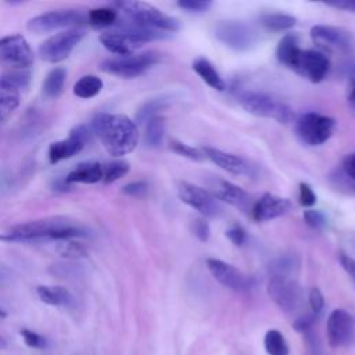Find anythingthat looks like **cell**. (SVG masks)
<instances>
[{"label": "cell", "mask_w": 355, "mask_h": 355, "mask_svg": "<svg viewBox=\"0 0 355 355\" xmlns=\"http://www.w3.org/2000/svg\"><path fill=\"white\" fill-rule=\"evenodd\" d=\"M114 6L125 14L128 21L133 24L161 32H175L179 29L178 19L166 15L146 1H116Z\"/></svg>", "instance_id": "cell-3"}, {"label": "cell", "mask_w": 355, "mask_h": 355, "mask_svg": "<svg viewBox=\"0 0 355 355\" xmlns=\"http://www.w3.org/2000/svg\"><path fill=\"white\" fill-rule=\"evenodd\" d=\"M268 294L283 312H294L302 300V290L291 277H270Z\"/></svg>", "instance_id": "cell-12"}, {"label": "cell", "mask_w": 355, "mask_h": 355, "mask_svg": "<svg viewBox=\"0 0 355 355\" xmlns=\"http://www.w3.org/2000/svg\"><path fill=\"white\" fill-rule=\"evenodd\" d=\"M0 279H1V277H0Z\"/></svg>", "instance_id": "cell-53"}, {"label": "cell", "mask_w": 355, "mask_h": 355, "mask_svg": "<svg viewBox=\"0 0 355 355\" xmlns=\"http://www.w3.org/2000/svg\"><path fill=\"white\" fill-rule=\"evenodd\" d=\"M33 64V51L28 40L18 33L0 37V65L10 71H28Z\"/></svg>", "instance_id": "cell-8"}, {"label": "cell", "mask_w": 355, "mask_h": 355, "mask_svg": "<svg viewBox=\"0 0 355 355\" xmlns=\"http://www.w3.org/2000/svg\"><path fill=\"white\" fill-rule=\"evenodd\" d=\"M129 172V164L123 159H115L103 166V182L110 184Z\"/></svg>", "instance_id": "cell-35"}, {"label": "cell", "mask_w": 355, "mask_h": 355, "mask_svg": "<svg viewBox=\"0 0 355 355\" xmlns=\"http://www.w3.org/2000/svg\"><path fill=\"white\" fill-rule=\"evenodd\" d=\"M85 33L83 28H72L51 35L39 46L40 58L51 64L64 61L80 43Z\"/></svg>", "instance_id": "cell-6"}, {"label": "cell", "mask_w": 355, "mask_h": 355, "mask_svg": "<svg viewBox=\"0 0 355 355\" xmlns=\"http://www.w3.org/2000/svg\"><path fill=\"white\" fill-rule=\"evenodd\" d=\"M87 22V15L78 10H54L43 12L28 21L26 28L33 33H47L55 29L82 28Z\"/></svg>", "instance_id": "cell-7"}, {"label": "cell", "mask_w": 355, "mask_h": 355, "mask_svg": "<svg viewBox=\"0 0 355 355\" xmlns=\"http://www.w3.org/2000/svg\"><path fill=\"white\" fill-rule=\"evenodd\" d=\"M290 209V200L272 193H266L254 204L252 216L258 222H266L287 214Z\"/></svg>", "instance_id": "cell-18"}, {"label": "cell", "mask_w": 355, "mask_h": 355, "mask_svg": "<svg viewBox=\"0 0 355 355\" xmlns=\"http://www.w3.org/2000/svg\"><path fill=\"white\" fill-rule=\"evenodd\" d=\"M89 236L87 229L75 225L65 216H47L17 225L6 233H0L1 241H35V240H72Z\"/></svg>", "instance_id": "cell-1"}, {"label": "cell", "mask_w": 355, "mask_h": 355, "mask_svg": "<svg viewBox=\"0 0 355 355\" xmlns=\"http://www.w3.org/2000/svg\"><path fill=\"white\" fill-rule=\"evenodd\" d=\"M352 83H354V86H355V69H354V72H352Z\"/></svg>", "instance_id": "cell-52"}, {"label": "cell", "mask_w": 355, "mask_h": 355, "mask_svg": "<svg viewBox=\"0 0 355 355\" xmlns=\"http://www.w3.org/2000/svg\"><path fill=\"white\" fill-rule=\"evenodd\" d=\"M326 334L331 348L347 345L355 334V318L341 308L331 311L327 318Z\"/></svg>", "instance_id": "cell-14"}, {"label": "cell", "mask_w": 355, "mask_h": 355, "mask_svg": "<svg viewBox=\"0 0 355 355\" xmlns=\"http://www.w3.org/2000/svg\"><path fill=\"white\" fill-rule=\"evenodd\" d=\"M308 302L311 305V309H312V313H315L316 316L322 312L323 306H324V297L322 294V291L318 288V287H312L309 290V294H308Z\"/></svg>", "instance_id": "cell-41"}, {"label": "cell", "mask_w": 355, "mask_h": 355, "mask_svg": "<svg viewBox=\"0 0 355 355\" xmlns=\"http://www.w3.org/2000/svg\"><path fill=\"white\" fill-rule=\"evenodd\" d=\"M7 347V341H6V338H3L1 336H0V349L1 348H6Z\"/></svg>", "instance_id": "cell-50"}, {"label": "cell", "mask_w": 355, "mask_h": 355, "mask_svg": "<svg viewBox=\"0 0 355 355\" xmlns=\"http://www.w3.org/2000/svg\"><path fill=\"white\" fill-rule=\"evenodd\" d=\"M211 194L216 200H222L233 207H237L240 209H245L250 205V196L239 186L223 180V179H215L211 182Z\"/></svg>", "instance_id": "cell-21"}, {"label": "cell", "mask_w": 355, "mask_h": 355, "mask_svg": "<svg viewBox=\"0 0 355 355\" xmlns=\"http://www.w3.org/2000/svg\"><path fill=\"white\" fill-rule=\"evenodd\" d=\"M351 101L355 104V86L352 89V92H351Z\"/></svg>", "instance_id": "cell-51"}, {"label": "cell", "mask_w": 355, "mask_h": 355, "mask_svg": "<svg viewBox=\"0 0 355 355\" xmlns=\"http://www.w3.org/2000/svg\"><path fill=\"white\" fill-rule=\"evenodd\" d=\"M193 69L196 71V73L212 89L215 90H225L226 85L223 82V79L220 78L219 72L215 69V67L204 57H198L193 61Z\"/></svg>", "instance_id": "cell-26"}, {"label": "cell", "mask_w": 355, "mask_h": 355, "mask_svg": "<svg viewBox=\"0 0 355 355\" xmlns=\"http://www.w3.org/2000/svg\"><path fill=\"white\" fill-rule=\"evenodd\" d=\"M178 194L184 204L194 208L207 218H215L222 212L219 201L208 190L202 187H198L187 182H182L179 184Z\"/></svg>", "instance_id": "cell-13"}, {"label": "cell", "mask_w": 355, "mask_h": 355, "mask_svg": "<svg viewBox=\"0 0 355 355\" xmlns=\"http://www.w3.org/2000/svg\"><path fill=\"white\" fill-rule=\"evenodd\" d=\"M92 129L112 157L132 153L139 143L136 122L122 114H98L92 121Z\"/></svg>", "instance_id": "cell-2"}, {"label": "cell", "mask_w": 355, "mask_h": 355, "mask_svg": "<svg viewBox=\"0 0 355 355\" xmlns=\"http://www.w3.org/2000/svg\"><path fill=\"white\" fill-rule=\"evenodd\" d=\"M21 89L6 75L0 76V122L6 121L19 105Z\"/></svg>", "instance_id": "cell-22"}, {"label": "cell", "mask_w": 355, "mask_h": 355, "mask_svg": "<svg viewBox=\"0 0 355 355\" xmlns=\"http://www.w3.org/2000/svg\"><path fill=\"white\" fill-rule=\"evenodd\" d=\"M193 233L200 241H207L209 237V225L204 219H196L193 222Z\"/></svg>", "instance_id": "cell-45"}, {"label": "cell", "mask_w": 355, "mask_h": 355, "mask_svg": "<svg viewBox=\"0 0 355 355\" xmlns=\"http://www.w3.org/2000/svg\"><path fill=\"white\" fill-rule=\"evenodd\" d=\"M58 251L65 258H83L87 255L86 248L80 243H75L72 240H65L58 247Z\"/></svg>", "instance_id": "cell-36"}, {"label": "cell", "mask_w": 355, "mask_h": 355, "mask_svg": "<svg viewBox=\"0 0 355 355\" xmlns=\"http://www.w3.org/2000/svg\"><path fill=\"white\" fill-rule=\"evenodd\" d=\"M261 24L269 31H287L293 28L297 19L293 15L282 12H266L259 18Z\"/></svg>", "instance_id": "cell-32"}, {"label": "cell", "mask_w": 355, "mask_h": 355, "mask_svg": "<svg viewBox=\"0 0 355 355\" xmlns=\"http://www.w3.org/2000/svg\"><path fill=\"white\" fill-rule=\"evenodd\" d=\"M207 266L211 275L225 287L234 290V291H247L251 288V279L240 272L230 263H226L216 258L207 259Z\"/></svg>", "instance_id": "cell-17"}, {"label": "cell", "mask_w": 355, "mask_h": 355, "mask_svg": "<svg viewBox=\"0 0 355 355\" xmlns=\"http://www.w3.org/2000/svg\"><path fill=\"white\" fill-rule=\"evenodd\" d=\"M311 37L318 47L326 51L349 53L355 44L351 32L330 25H315L311 29Z\"/></svg>", "instance_id": "cell-10"}, {"label": "cell", "mask_w": 355, "mask_h": 355, "mask_svg": "<svg viewBox=\"0 0 355 355\" xmlns=\"http://www.w3.org/2000/svg\"><path fill=\"white\" fill-rule=\"evenodd\" d=\"M343 171L347 175V178L355 184V153L348 154L343 159Z\"/></svg>", "instance_id": "cell-46"}, {"label": "cell", "mask_w": 355, "mask_h": 355, "mask_svg": "<svg viewBox=\"0 0 355 355\" xmlns=\"http://www.w3.org/2000/svg\"><path fill=\"white\" fill-rule=\"evenodd\" d=\"M338 261H340V263H341L343 269H344V270L351 276V279H354V280H355V259H354V258H351L349 255L344 254V252H340V255H338Z\"/></svg>", "instance_id": "cell-48"}, {"label": "cell", "mask_w": 355, "mask_h": 355, "mask_svg": "<svg viewBox=\"0 0 355 355\" xmlns=\"http://www.w3.org/2000/svg\"><path fill=\"white\" fill-rule=\"evenodd\" d=\"M298 266V261L293 255H282L272 261L269 266L270 277H290Z\"/></svg>", "instance_id": "cell-33"}, {"label": "cell", "mask_w": 355, "mask_h": 355, "mask_svg": "<svg viewBox=\"0 0 355 355\" xmlns=\"http://www.w3.org/2000/svg\"><path fill=\"white\" fill-rule=\"evenodd\" d=\"M336 121L318 112H306L295 122L297 136L308 146H319L330 139Z\"/></svg>", "instance_id": "cell-9"}, {"label": "cell", "mask_w": 355, "mask_h": 355, "mask_svg": "<svg viewBox=\"0 0 355 355\" xmlns=\"http://www.w3.org/2000/svg\"><path fill=\"white\" fill-rule=\"evenodd\" d=\"M215 36L234 50H247L257 40L255 31L241 21H220L215 26Z\"/></svg>", "instance_id": "cell-11"}, {"label": "cell", "mask_w": 355, "mask_h": 355, "mask_svg": "<svg viewBox=\"0 0 355 355\" xmlns=\"http://www.w3.org/2000/svg\"><path fill=\"white\" fill-rule=\"evenodd\" d=\"M327 6L336 7V8H340V10H345V11H351V12H355V0L330 1V3H327Z\"/></svg>", "instance_id": "cell-49"}, {"label": "cell", "mask_w": 355, "mask_h": 355, "mask_svg": "<svg viewBox=\"0 0 355 355\" xmlns=\"http://www.w3.org/2000/svg\"><path fill=\"white\" fill-rule=\"evenodd\" d=\"M226 236L234 245H241L245 241V232L240 226H232L227 229Z\"/></svg>", "instance_id": "cell-47"}, {"label": "cell", "mask_w": 355, "mask_h": 355, "mask_svg": "<svg viewBox=\"0 0 355 355\" xmlns=\"http://www.w3.org/2000/svg\"><path fill=\"white\" fill-rule=\"evenodd\" d=\"M204 154L207 158H209L214 164H216L220 169L232 173V175H251L252 168L250 166V164L243 159L239 155L230 154V153H225L219 148H214V147H204Z\"/></svg>", "instance_id": "cell-20"}, {"label": "cell", "mask_w": 355, "mask_h": 355, "mask_svg": "<svg viewBox=\"0 0 355 355\" xmlns=\"http://www.w3.org/2000/svg\"><path fill=\"white\" fill-rule=\"evenodd\" d=\"M89 139V129L85 125L75 126L67 139L54 141L49 147V161L50 164H57L60 161L68 159L76 155L85 147Z\"/></svg>", "instance_id": "cell-16"}, {"label": "cell", "mask_w": 355, "mask_h": 355, "mask_svg": "<svg viewBox=\"0 0 355 355\" xmlns=\"http://www.w3.org/2000/svg\"><path fill=\"white\" fill-rule=\"evenodd\" d=\"M36 294L40 301L47 305L65 308H73L76 305L73 294L62 286H37Z\"/></svg>", "instance_id": "cell-24"}, {"label": "cell", "mask_w": 355, "mask_h": 355, "mask_svg": "<svg viewBox=\"0 0 355 355\" xmlns=\"http://www.w3.org/2000/svg\"><path fill=\"white\" fill-rule=\"evenodd\" d=\"M315 320H316L315 313H306V315L297 318L295 322L293 323V327L300 333H308V331H311Z\"/></svg>", "instance_id": "cell-42"}, {"label": "cell", "mask_w": 355, "mask_h": 355, "mask_svg": "<svg viewBox=\"0 0 355 355\" xmlns=\"http://www.w3.org/2000/svg\"><path fill=\"white\" fill-rule=\"evenodd\" d=\"M171 150L182 157H186L189 159H193V161H201L204 158L202 153L194 147H190L184 143H180V141H172L171 143Z\"/></svg>", "instance_id": "cell-38"}, {"label": "cell", "mask_w": 355, "mask_h": 355, "mask_svg": "<svg viewBox=\"0 0 355 355\" xmlns=\"http://www.w3.org/2000/svg\"><path fill=\"white\" fill-rule=\"evenodd\" d=\"M168 104V98L165 97H159V98H153L150 101H147L146 104L141 105V108L137 111V115H136V121L137 123H146L150 118L153 116H157L158 112L165 108Z\"/></svg>", "instance_id": "cell-34"}, {"label": "cell", "mask_w": 355, "mask_h": 355, "mask_svg": "<svg viewBox=\"0 0 355 355\" xmlns=\"http://www.w3.org/2000/svg\"><path fill=\"white\" fill-rule=\"evenodd\" d=\"M159 61V55L154 51H146L140 54H130L125 57H115L104 60L100 64V69L105 73L115 75L125 79H132L147 72L153 65Z\"/></svg>", "instance_id": "cell-5"}, {"label": "cell", "mask_w": 355, "mask_h": 355, "mask_svg": "<svg viewBox=\"0 0 355 355\" xmlns=\"http://www.w3.org/2000/svg\"><path fill=\"white\" fill-rule=\"evenodd\" d=\"M304 220L309 227H312L315 230L323 229L327 223L324 215L320 211H316V209H306L304 212Z\"/></svg>", "instance_id": "cell-39"}, {"label": "cell", "mask_w": 355, "mask_h": 355, "mask_svg": "<svg viewBox=\"0 0 355 355\" xmlns=\"http://www.w3.org/2000/svg\"><path fill=\"white\" fill-rule=\"evenodd\" d=\"M300 202L304 207H311L316 202V194L313 193L312 187L306 183L300 184Z\"/></svg>", "instance_id": "cell-44"}, {"label": "cell", "mask_w": 355, "mask_h": 355, "mask_svg": "<svg viewBox=\"0 0 355 355\" xmlns=\"http://www.w3.org/2000/svg\"><path fill=\"white\" fill-rule=\"evenodd\" d=\"M147 189H148V184L146 182L137 180V182H132V183H128L126 186H123L122 193L132 196V197H140L147 191Z\"/></svg>", "instance_id": "cell-43"}, {"label": "cell", "mask_w": 355, "mask_h": 355, "mask_svg": "<svg viewBox=\"0 0 355 355\" xmlns=\"http://www.w3.org/2000/svg\"><path fill=\"white\" fill-rule=\"evenodd\" d=\"M103 89L101 78L96 75H85L73 85V94L79 98H92Z\"/></svg>", "instance_id": "cell-29"}, {"label": "cell", "mask_w": 355, "mask_h": 355, "mask_svg": "<svg viewBox=\"0 0 355 355\" xmlns=\"http://www.w3.org/2000/svg\"><path fill=\"white\" fill-rule=\"evenodd\" d=\"M239 103L255 116L275 119L280 123H286L293 118V110L286 103L263 92L244 90L239 94Z\"/></svg>", "instance_id": "cell-4"}, {"label": "cell", "mask_w": 355, "mask_h": 355, "mask_svg": "<svg viewBox=\"0 0 355 355\" xmlns=\"http://www.w3.org/2000/svg\"><path fill=\"white\" fill-rule=\"evenodd\" d=\"M178 6L190 12H202L212 6V1L211 0H180L178 1Z\"/></svg>", "instance_id": "cell-40"}, {"label": "cell", "mask_w": 355, "mask_h": 355, "mask_svg": "<svg viewBox=\"0 0 355 355\" xmlns=\"http://www.w3.org/2000/svg\"><path fill=\"white\" fill-rule=\"evenodd\" d=\"M144 129V143L151 147H159L162 140H164V133H165V119L159 115L150 118L146 123Z\"/></svg>", "instance_id": "cell-28"}, {"label": "cell", "mask_w": 355, "mask_h": 355, "mask_svg": "<svg viewBox=\"0 0 355 355\" xmlns=\"http://www.w3.org/2000/svg\"><path fill=\"white\" fill-rule=\"evenodd\" d=\"M293 69L308 80L319 83L326 78L330 69V61L319 50H301Z\"/></svg>", "instance_id": "cell-15"}, {"label": "cell", "mask_w": 355, "mask_h": 355, "mask_svg": "<svg viewBox=\"0 0 355 355\" xmlns=\"http://www.w3.org/2000/svg\"><path fill=\"white\" fill-rule=\"evenodd\" d=\"M263 347L268 355H288L290 352V347L284 336L276 329H270L265 333Z\"/></svg>", "instance_id": "cell-30"}, {"label": "cell", "mask_w": 355, "mask_h": 355, "mask_svg": "<svg viewBox=\"0 0 355 355\" xmlns=\"http://www.w3.org/2000/svg\"><path fill=\"white\" fill-rule=\"evenodd\" d=\"M65 78H67V69L62 67L53 68L44 78L43 80V94L47 98H57L65 85Z\"/></svg>", "instance_id": "cell-27"}, {"label": "cell", "mask_w": 355, "mask_h": 355, "mask_svg": "<svg viewBox=\"0 0 355 355\" xmlns=\"http://www.w3.org/2000/svg\"><path fill=\"white\" fill-rule=\"evenodd\" d=\"M19 334L22 336L24 343L31 347V348H36V349H44L49 345V341L46 337H43L42 334L32 331L29 329H21Z\"/></svg>", "instance_id": "cell-37"}, {"label": "cell", "mask_w": 355, "mask_h": 355, "mask_svg": "<svg viewBox=\"0 0 355 355\" xmlns=\"http://www.w3.org/2000/svg\"><path fill=\"white\" fill-rule=\"evenodd\" d=\"M118 21L116 10L111 7H98L87 12V22L94 28H107L115 25Z\"/></svg>", "instance_id": "cell-31"}, {"label": "cell", "mask_w": 355, "mask_h": 355, "mask_svg": "<svg viewBox=\"0 0 355 355\" xmlns=\"http://www.w3.org/2000/svg\"><path fill=\"white\" fill-rule=\"evenodd\" d=\"M300 42H298V36L294 33H287L286 36H283L277 44L276 49V58L279 60L280 64L288 67L293 69L298 55H300Z\"/></svg>", "instance_id": "cell-25"}, {"label": "cell", "mask_w": 355, "mask_h": 355, "mask_svg": "<svg viewBox=\"0 0 355 355\" xmlns=\"http://www.w3.org/2000/svg\"><path fill=\"white\" fill-rule=\"evenodd\" d=\"M98 39L110 53L116 54L119 57L130 55L143 46V43H140L139 40H136L135 37H132L130 35L118 28L115 31L103 32Z\"/></svg>", "instance_id": "cell-19"}, {"label": "cell", "mask_w": 355, "mask_h": 355, "mask_svg": "<svg viewBox=\"0 0 355 355\" xmlns=\"http://www.w3.org/2000/svg\"><path fill=\"white\" fill-rule=\"evenodd\" d=\"M65 183H83L93 184L103 180V165L96 161H86L78 164L65 178Z\"/></svg>", "instance_id": "cell-23"}]
</instances>
